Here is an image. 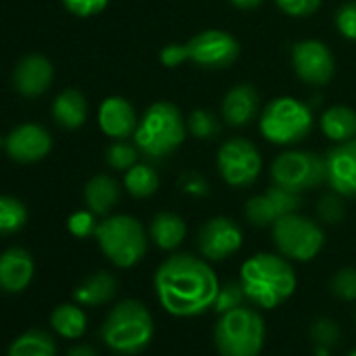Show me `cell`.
<instances>
[{"label":"cell","mask_w":356,"mask_h":356,"mask_svg":"<svg viewBox=\"0 0 356 356\" xmlns=\"http://www.w3.org/2000/svg\"><path fill=\"white\" fill-rule=\"evenodd\" d=\"M155 293L165 312L174 316H197L214 308L220 291L218 277L206 258L174 254L155 270Z\"/></svg>","instance_id":"6da1fadb"},{"label":"cell","mask_w":356,"mask_h":356,"mask_svg":"<svg viewBox=\"0 0 356 356\" xmlns=\"http://www.w3.org/2000/svg\"><path fill=\"white\" fill-rule=\"evenodd\" d=\"M245 298L260 308H277L296 291V273L285 256L260 252L248 258L239 273Z\"/></svg>","instance_id":"7a4b0ae2"},{"label":"cell","mask_w":356,"mask_h":356,"mask_svg":"<svg viewBox=\"0 0 356 356\" xmlns=\"http://www.w3.org/2000/svg\"><path fill=\"white\" fill-rule=\"evenodd\" d=\"M187 122L174 103L157 101L138 120L134 132V145L149 159H161L172 155L185 143Z\"/></svg>","instance_id":"3957f363"},{"label":"cell","mask_w":356,"mask_h":356,"mask_svg":"<svg viewBox=\"0 0 356 356\" xmlns=\"http://www.w3.org/2000/svg\"><path fill=\"white\" fill-rule=\"evenodd\" d=\"M153 316L145 304L136 300H122L107 314L101 337L103 341L120 354H138L153 339Z\"/></svg>","instance_id":"277c9868"},{"label":"cell","mask_w":356,"mask_h":356,"mask_svg":"<svg viewBox=\"0 0 356 356\" xmlns=\"http://www.w3.org/2000/svg\"><path fill=\"white\" fill-rule=\"evenodd\" d=\"M314 124L312 109L293 97L273 99L260 115V134L279 147L302 143Z\"/></svg>","instance_id":"5b68a950"},{"label":"cell","mask_w":356,"mask_h":356,"mask_svg":"<svg viewBox=\"0 0 356 356\" xmlns=\"http://www.w3.org/2000/svg\"><path fill=\"white\" fill-rule=\"evenodd\" d=\"M264 337L266 329L262 316L248 306L220 314L214 329V341L220 356H258Z\"/></svg>","instance_id":"8992f818"},{"label":"cell","mask_w":356,"mask_h":356,"mask_svg":"<svg viewBox=\"0 0 356 356\" xmlns=\"http://www.w3.org/2000/svg\"><path fill=\"white\" fill-rule=\"evenodd\" d=\"M101 252L120 268L138 264L147 254V233L143 225L126 214L105 218L95 233Z\"/></svg>","instance_id":"52a82bcc"},{"label":"cell","mask_w":356,"mask_h":356,"mask_svg":"<svg viewBox=\"0 0 356 356\" xmlns=\"http://www.w3.org/2000/svg\"><path fill=\"white\" fill-rule=\"evenodd\" d=\"M273 241L287 260L308 262L323 250L325 233L316 220L293 212L273 225Z\"/></svg>","instance_id":"ba28073f"},{"label":"cell","mask_w":356,"mask_h":356,"mask_svg":"<svg viewBox=\"0 0 356 356\" xmlns=\"http://www.w3.org/2000/svg\"><path fill=\"white\" fill-rule=\"evenodd\" d=\"M273 183L291 191V193H304L321 183H327V168L325 157H321L314 151H285L275 157L270 165Z\"/></svg>","instance_id":"9c48e42d"},{"label":"cell","mask_w":356,"mask_h":356,"mask_svg":"<svg viewBox=\"0 0 356 356\" xmlns=\"http://www.w3.org/2000/svg\"><path fill=\"white\" fill-rule=\"evenodd\" d=\"M216 165L222 181L233 189L252 187L262 172V155L258 147L241 136L227 138L216 155Z\"/></svg>","instance_id":"30bf717a"},{"label":"cell","mask_w":356,"mask_h":356,"mask_svg":"<svg viewBox=\"0 0 356 356\" xmlns=\"http://www.w3.org/2000/svg\"><path fill=\"white\" fill-rule=\"evenodd\" d=\"M189 61L208 72H218L231 67L239 59V42L233 34L225 30H204L195 34L189 42Z\"/></svg>","instance_id":"8fae6325"},{"label":"cell","mask_w":356,"mask_h":356,"mask_svg":"<svg viewBox=\"0 0 356 356\" xmlns=\"http://www.w3.org/2000/svg\"><path fill=\"white\" fill-rule=\"evenodd\" d=\"M291 65L296 76L310 86H325L335 74L331 49L321 40H300L291 47Z\"/></svg>","instance_id":"7c38bea8"},{"label":"cell","mask_w":356,"mask_h":356,"mask_svg":"<svg viewBox=\"0 0 356 356\" xmlns=\"http://www.w3.org/2000/svg\"><path fill=\"white\" fill-rule=\"evenodd\" d=\"M243 245V233L233 218L216 216L210 218L197 233V250L202 258L220 262L239 252Z\"/></svg>","instance_id":"4fadbf2b"},{"label":"cell","mask_w":356,"mask_h":356,"mask_svg":"<svg viewBox=\"0 0 356 356\" xmlns=\"http://www.w3.org/2000/svg\"><path fill=\"white\" fill-rule=\"evenodd\" d=\"M302 200L298 193H291L273 183V187L248 200L245 218L254 227H273L279 218L298 212Z\"/></svg>","instance_id":"5bb4252c"},{"label":"cell","mask_w":356,"mask_h":356,"mask_svg":"<svg viewBox=\"0 0 356 356\" xmlns=\"http://www.w3.org/2000/svg\"><path fill=\"white\" fill-rule=\"evenodd\" d=\"M327 183L341 197H356V136L337 143L325 155Z\"/></svg>","instance_id":"9a60e30c"},{"label":"cell","mask_w":356,"mask_h":356,"mask_svg":"<svg viewBox=\"0 0 356 356\" xmlns=\"http://www.w3.org/2000/svg\"><path fill=\"white\" fill-rule=\"evenodd\" d=\"M7 153L17 161H38L51 153V134L38 124H22L5 138Z\"/></svg>","instance_id":"2e32d148"},{"label":"cell","mask_w":356,"mask_h":356,"mask_svg":"<svg viewBox=\"0 0 356 356\" xmlns=\"http://www.w3.org/2000/svg\"><path fill=\"white\" fill-rule=\"evenodd\" d=\"M138 115L132 103L124 97H109L99 107V126L113 140H126L134 136L138 126Z\"/></svg>","instance_id":"e0dca14e"},{"label":"cell","mask_w":356,"mask_h":356,"mask_svg":"<svg viewBox=\"0 0 356 356\" xmlns=\"http://www.w3.org/2000/svg\"><path fill=\"white\" fill-rule=\"evenodd\" d=\"M260 111V95L258 90L243 82V84H235L222 99V107H220V113H222V120L233 126V128H243V126H250L256 115Z\"/></svg>","instance_id":"ac0fdd59"},{"label":"cell","mask_w":356,"mask_h":356,"mask_svg":"<svg viewBox=\"0 0 356 356\" xmlns=\"http://www.w3.org/2000/svg\"><path fill=\"white\" fill-rule=\"evenodd\" d=\"M53 65L42 55H28L19 61L13 74V84L17 92L24 97H40L51 88L53 82Z\"/></svg>","instance_id":"d6986e66"},{"label":"cell","mask_w":356,"mask_h":356,"mask_svg":"<svg viewBox=\"0 0 356 356\" xmlns=\"http://www.w3.org/2000/svg\"><path fill=\"white\" fill-rule=\"evenodd\" d=\"M34 277V260L22 248H11L0 254V289L7 293L24 291Z\"/></svg>","instance_id":"ffe728a7"},{"label":"cell","mask_w":356,"mask_h":356,"mask_svg":"<svg viewBox=\"0 0 356 356\" xmlns=\"http://www.w3.org/2000/svg\"><path fill=\"white\" fill-rule=\"evenodd\" d=\"M149 237L159 250H176L187 237V222L174 212H159L151 220Z\"/></svg>","instance_id":"44dd1931"},{"label":"cell","mask_w":356,"mask_h":356,"mask_svg":"<svg viewBox=\"0 0 356 356\" xmlns=\"http://www.w3.org/2000/svg\"><path fill=\"white\" fill-rule=\"evenodd\" d=\"M84 200L90 212L97 216H107L120 202V185L107 174H99L86 183Z\"/></svg>","instance_id":"7402d4cb"},{"label":"cell","mask_w":356,"mask_h":356,"mask_svg":"<svg viewBox=\"0 0 356 356\" xmlns=\"http://www.w3.org/2000/svg\"><path fill=\"white\" fill-rule=\"evenodd\" d=\"M88 115V103L86 97L76 90V88H67L63 90L55 103H53V118L59 126L67 128V130H76L86 122Z\"/></svg>","instance_id":"603a6c76"},{"label":"cell","mask_w":356,"mask_h":356,"mask_svg":"<svg viewBox=\"0 0 356 356\" xmlns=\"http://www.w3.org/2000/svg\"><path fill=\"white\" fill-rule=\"evenodd\" d=\"M321 130L333 143H343L356 136V111L348 105H331L321 115Z\"/></svg>","instance_id":"cb8c5ba5"},{"label":"cell","mask_w":356,"mask_h":356,"mask_svg":"<svg viewBox=\"0 0 356 356\" xmlns=\"http://www.w3.org/2000/svg\"><path fill=\"white\" fill-rule=\"evenodd\" d=\"M115 291H118V279L111 273L101 270L84 279L76 287L74 298L78 304H84V306H101L109 302L115 296Z\"/></svg>","instance_id":"d4e9b609"},{"label":"cell","mask_w":356,"mask_h":356,"mask_svg":"<svg viewBox=\"0 0 356 356\" xmlns=\"http://www.w3.org/2000/svg\"><path fill=\"white\" fill-rule=\"evenodd\" d=\"M124 187L136 200H147L159 189V174L149 163H134L124 174Z\"/></svg>","instance_id":"484cf974"},{"label":"cell","mask_w":356,"mask_h":356,"mask_svg":"<svg viewBox=\"0 0 356 356\" xmlns=\"http://www.w3.org/2000/svg\"><path fill=\"white\" fill-rule=\"evenodd\" d=\"M55 354H57L55 339L40 329H32L19 335L9 348V356H55Z\"/></svg>","instance_id":"4316f807"},{"label":"cell","mask_w":356,"mask_h":356,"mask_svg":"<svg viewBox=\"0 0 356 356\" xmlns=\"http://www.w3.org/2000/svg\"><path fill=\"white\" fill-rule=\"evenodd\" d=\"M51 325L57 333H61L67 339H76L86 331V314L82 312L80 306L74 304H61L55 308L53 316H51Z\"/></svg>","instance_id":"83f0119b"},{"label":"cell","mask_w":356,"mask_h":356,"mask_svg":"<svg viewBox=\"0 0 356 356\" xmlns=\"http://www.w3.org/2000/svg\"><path fill=\"white\" fill-rule=\"evenodd\" d=\"M28 222V208L9 195H0V235H13Z\"/></svg>","instance_id":"f1b7e54d"},{"label":"cell","mask_w":356,"mask_h":356,"mask_svg":"<svg viewBox=\"0 0 356 356\" xmlns=\"http://www.w3.org/2000/svg\"><path fill=\"white\" fill-rule=\"evenodd\" d=\"M187 130L200 140H212L222 132V122L210 109H195L187 120Z\"/></svg>","instance_id":"f546056e"},{"label":"cell","mask_w":356,"mask_h":356,"mask_svg":"<svg viewBox=\"0 0 356 356\" xmlns=\"http://www.w3.org/2000/svg\"><path fill=\"white\" fill-rule=\"evenodd\" d=\"M138 147L130 145L126 140H115L109 149H107V163L113 170H130L134 163H138Z\"/></svg>","instance_id":"4dcf8cb0"},{"label":"cell","mask_w":356,"mask_h":356,"mask_svg":"<svg viewBox=\"0 0 356 356\" xmlns=\"http://www.w3.org/2000/svg\"><path fill=\"white\" fill-rule=\"evenodd\" d=\"M245 291L241 287V281H229L220 287L218 296H216V302H214V310L225 314L229 310H235L239 306H243L245 302Z\"/></svg>","instance_id":"1f68e13d"},{"label":"cell","mask_w":356,"mask_h":356,"mask_svg":"<svg viewBox=\"0 0 356 356\" xmlns=\"http://www.w3.org/2000/svg\"><path fill=\"white\" fill-rule=\"evenodd\" d=\"M331 293L343 302H354L356 300V268H341L331 277Z\"/></svg>","instance_id":"d6a6232c"},{"label":"cell","mask_w":356,"mask_h":356,"mask_svg":"<svg viewBox=\"0 0 356 356\" xmlns=\"http://www.w3.org/2000/svg\"><path fill=\"white\" fill-rule=\"evenodd\" d=\"M341 195L337 193H329V195H323L316 204V216L321 222L325 225H337L343 220L346 216V208L339 200Z\"/></svg>","instance_id":"836d02e7"},{"label":"cell","mask_w":356,"mask_h":356,"mask_svg":"<svg viewBox=\"0 0 356 356\" xmlns=\"http://www.w3.org/2000/svg\"><path fill=\"white\" fill-rule=\"evenodd\" d=\"M310 337L321 348H333L339 341V327L331 318H316L310 325Z\"/></svg>","instance_id":"e575fe53"},{"label":"cell","mask_w":356,"mask_h":356,"mask_svg":"<svg viewBox=\"0 0 356 356\" xmlns=\"http://www.w3.org/2000/svg\"><path fill=\"white\" fill-rule=\"evenodd\" d=\"M335 28L346 38L356 42V0H348L335 13Z\"/></svg>","instance_id":"d590c367"},{"label":"cell","mask_w":356,"mask_h":356,"mask_svg":"<svg viewBox=\"0 0 356 356\" xmlns=\"http://www.w3.org/2000/svg\"><path fill=\"white\" fill-rule=\"evenodd\" d=\"M323 0H275V5L279 7L281 13L302 19V17H310L321 9Z\"/></svg>","instance_id":"8d00e7d4"},{"label":"cell","mask_w":356,"mask_h":356,"mask_svg":"<svg viewBox=\"0 0 356 356\" xmlns=\"http://www.w3.org/2000/svg\"><path fill=\"white\" fill-rule=\"evenodd\" d=\"M95 212H86V210H82V212H76V214H72L70 216V220H67V229H70V233L74 235V237H80V239H86V237H90V235H95L97 233V220H95Z\"/></svg>","instance_id":"74e56055"},{"label":"cell","mask_w":356,"mask_h":356,"mask_svg":"<svg viewBox=\"0 0 356 356\" xmlns=\"http://www.w3.org/2000/svg\"><path fill=\"white\" fill-rule=\"evenodd\" d=\"M61 3L76 17H92L109 5V0H61Z\"/></svg>","instance_id":"f35d334b"},{"label":"cell","mask_w":356,"mask_h":356,"mask_svg":"<svg viewBox=\"0 0 356 356\" xmlns=\"http://www.w3.org/2000/svg\"><path fill=\"white\" fill-rule=\"evenodd\" d=\"M181 189L187 195H193V197H206V195H210V183L206 181V178L200 172H187V174H183V178H181Z\"/></svg>","instance_id":"ab89813d"},{"label":"cell","mask_w":356,"mask_h":356,"mask_svg":"<svg viewBox=\"0 0 356 356\" xmlns=\"http://www.w3.org/2000/svg\"><path fill=\"white\" fill-rule=\"evenodd\" d=\"M159 61L163 67H181L185 61H189V47L187 44H168L159 53Z\"/></svg>","instance_id":"60d3db41"},{"label":"cell","mask_w":356,"mask_h":356,"mask_svg":"<svg viewBox=\"0 0 356 356\" xmlns=\"http://www.w3.org/2000/svg\"><path fill=\"white\" fill-rule=\"evenodd\" d=\"M67 356H97V350L88 343H80V346L70 348Z\"/></svg>","instance_id":"b9f144b4"},{"label":"cell","mask_w":356,"mask_h":356,"mask_svg":"<svg viewBox=\"0 0 356 356\" xmlns=\"http://www.w3.org/2000/svg\"><path fill=\"white\" fill-rule=\"evenodd\" d=\"M229 3L237 9H243V11H250V9H258L264 0H229Z\"/></svg>","instance_id":"7bdbcfd3"},{"label":"cell","mask_w":356,"mask_h":356,"mask_svg":"<svg viewBox=\"0 0 356 356\" xmlns=\"http://www.w3.org/2000/svg\"><path fill=\"white\" fill-rule=\"evenodd\" d=\"M329 354V348H321V346H316V356H327Z\"/></svg>","instance_id":"ee69618b"},{"label":"cell","mask_w":356,"mask_h":356,"mask_svg":"<svg viewBox=\"0 0 356 356\" xmlns=\"http://www.w3.org/2000/svg\"><path fill=\"white\" fill-rule=\"evenodd\" d=\"M348 356H356V350H352V352H350Z\"/></svg>","instance_id":"f6af8a7d"},{"label":"cell","mask_w":356,"mask_h":356,"mask_svg":"<svg viewBox=\"0 0 356 356\" xmlns=\"http://www.w3.org/2000/svg\"><path fill=\"white\" fill-rule=\"evenodd\" d=\"M5 145V140H3V136H0V147H3Z\"/></svg>","instance_id":"bcb514c9"}]
</instances>
